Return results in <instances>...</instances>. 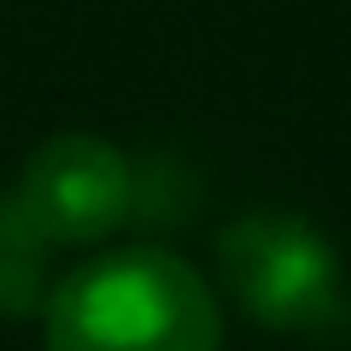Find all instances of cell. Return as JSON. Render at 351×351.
Returning <instances> with one entry per match:
<instances>
[{"label": "cell", "instance_id": "7a4b0ae2", "mask_svg": "<svg viewBox=\"0 0 351 351\" xmlns=\"http://www.w3.org/2000/svg\"><path fill=\"white\" fill-rule=\"evenodd\" d=\"M223 287L240 299L252 322L304 339H346L351 334V293L334 240L293 211H252L234 217L217 240Z\"/></svg>", "mask_w": 351, "mask_h": 351}, {"label": "cell", "instance_id": "3957f363", "mask_svg": "<svg viewBox=\"0 0 351 351\" xmlns=\"http://www.w3.org/2000/svg\"><path fill=\"white\" fill-rule=\"evenodd\" d=\"M12 193L53 246L106 240L129 217V164L100 135H53L29 152Z\"/></svg>", "mask_w": 351, "mask_h": 351}, {"label": "cell", "instance_id": "277c9868", "mask_svg": "<svg viewBox=\"0 0 351 351\" xmlns=\"http://www.w3.org/2000/svg\"><path fill=\"white\" fill-rule=\"evenodd\" d=\"M47 252L53 240L29 223L18 193H0V316H29L47 304Z\"/></svg>", "mask_w": 351, "mask_h": 351}, {"label": "cell", "instance_id": "6da1fadb", "mask_svg": "<svg viewBox=\"0 0 351 351\" xmlns=\"http://www.w3.org/2000/svg\"><path fill=\"white\" fill-rule=\"evenodd\" d=\"M217 339L211 287L164 246L106 252L47 293V351H217Z\"/></svg>", "mask_w": 351, "mask_h": 351}, {"label": "cell", "instance_id": "5b68a950", "mask_svg": "<svg viewBox=\"0 0 351 351\" xmlns=\"http://www.w3.org/2000/svg\"><path fill=\"white\" fill-rule=\"evenodd\" d=\"M188 211H193V182L176 170V158H152L147 170H129V217L182 223Z\"/></svg>", "mask_w": 351, "mask_h": 351}]
</instances>
